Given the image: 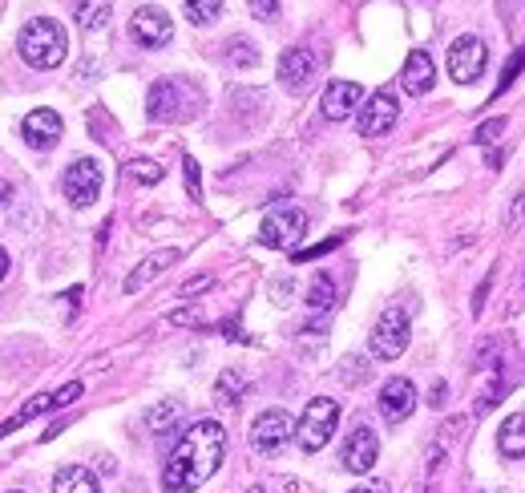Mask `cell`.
Instances as JSON below:
<instances>
[{
	"label": "cell",
	"mask_w": 525,
	"mask_h": 493,
	"mask_svg": "<svg viewBox=\"0 0 525 493\" xmlns=\"http://www.w3.org/2000/svg\"><path fill=\"white\" fill-rule=\"evenodd\" d=\"M223 453H227V429L219 421H194L178 437V445L162 469V489L166 493H194L198 485L215 477V469L223 465Z\"/></svg>",
	"instance_id": "1"
},
{
	"label": "cell",
	"mask_w": 525,
	"mask_h": 493,
	"mask_svg": "<svg viewBox=\"0 0 525 493\" xmlns=\"http://www.w3.org/2000/svg\"><path fill=\"white\" fill-rule=\"evenodd\" d=\"M17 49H21V57H25L33 69H57V65L65 61L69 37H65V29H61L53 17H33V21L21 29Z\"/></svg>",
	"instance_id": "2"
},
{
	"label": "cell",
	"mask_w": 525,
	"mask_h": 493,
	"mask_svg": "<svg viewBox=\"0 0 525 493\" xmlns=\"http://www.w3.org/2000/svg\"><path fill=\"white\" fill-rule=\"evenodd\" d=\"M336 425H340V405H336L332 397H311L307 409H303V417L295 421V441H299V449H303V453H320V449L332 441Z\"/></svg>",
	"instance_id": "3"
},
{
	"label": "cell",
	"mask_w": 525,
	"mask_h": 493,
	"mask_svg": "<svg viewBox=\"0 0 525 493\" xmlns=\"http://www.w3.org/2000/svg\"><path fill=\"white\" fill-rule=\"evenodd\" d=\"M61 190H65V199L85 211L97 203V194H101V166L93 158H73L65 166V178H61Z\"/></svg>",
	"instance_id": "4"
},
{
	"label": "cell",
	"mask_w": 525,
	"mask_h": 493,
	"mask_svg": "<svg viewBox=\"0 0 525 493\" xmlns=\"http://www.w3.org/2000/svg\"><path fill=\"white\" fill-rule=\"evenodd\" d=\"M307 235V215L299 207H279L263 219L259 227V243L263 247H275V251H291L299 239Z\"/></svg>",
	"instance_id": "5"
},
{
	"label": "cell",
	"mask_w": 525,
	"mask_h": 493,
	"mask_svg": "<svg viewBox=\"0 0 525 493\" xmlns=\"http://www.w3.org/2000/svg\"><path fill=\"white\" fill-rule=\"evenodd\" d=\"M485 61H489V49H485V41L473 37V33H465V37H457V41L449 45V73H453L457 85L477 81V77L485 73Z\"/></svg>",
	"instance_id": "6"
},
{
	"label": "cell",
	"mask_w": 525,
	"mask_h": 493,
	"mask_svg": "<svg viewBox=\"0 0 525 493\" xmlns=\"http://www.w3.org/2000/svg\"><path fill=\"white\" fill-rule=\"evenodd\" d=\"M368 348H372L376 360H396V356L408 348V316H404L400 308H388V312L376 320Z\"/></svg>",
	"instance_id": "7"
},
{
	"label": "cell",
	"mask_w": 525,
	"mask_h": 493,
	"mask_svg": "<svg viewBox=\"0 0 525 493\" xmlns=\"http://www.w3.org/2000/svg\"><path fill=\"white\" fill-rule=\"evenodd\" d=\"M130 37H134L142 49H166V45L174 41V21L166 17V9L142 5V9L130 17Z\"/></svg>",
	"instance_id": "8"
},
{
	"label": "cell",
	"mask_w": 525,
	"mask_h": 493,
	"mask_svg": "<svg viewBox=\"0 0 525 493\" xmlns=\"http://www.w3.org/2000/svg\"><path fill=\"white\" fill-rule=\"evenodd\" d=\"M291 437H295V421H291V413H283V409H267V413H259L255 425H251V445H255L259 453H279Z\"/></svg>",
	"instance_id": "9"
},
{
	"label": "cell",
	"mask_w": 525,
	"mask_h": 493,
	"mask_svg": "<svg viewBox=\"0 0 525 493\" xmlns=\"http://www.w3.org/2000/svg\"><path fill=\"white\" fill-rule=\"evenodd\" d=\"M396 118H400V106H396V97H392L388 89H376V93L368 97V102L360 106V114H356L364 138H380V134H388V130L396 126Z\"/></svg>",
	"instance_id": "10"
},
{
	"label": "cell",
	"mask_w": 525,
	"mask_h": 493,
	"mask_svg": "<svg viewBox=\"0 0 525 493\" xmlns=\"http://www.w3.org/2000/svg\"><path fill=\"white\" fill-rule=\"evenodd\" d=\"M315 69H320V57H315L307 45H295L279 57V85L287 93H303L315 81Z\"/></svg>",
	"instance_id": "11"
},
{
	"label": "cell",
	"mask_w": 525,
	"mask_h": 493,
	"mask_svg": "<svg viewBox=\"0 0 525 493\" xmlns=\"http://www.w3.org/2000/svg\"><path fill=\"white\" fill-rule=\"evenodd\" d=\"M412 409H416V388H412V380H408V376L384 380V388H380V417H384L388 425H400V421L412 417Z\"/></svg>",
	"instance_id": "12"
},
{
	"label": "cell",
	"mask_w": 525,
	"mask_h": 493,
	"mask_svg": "<svg viewBox=\"0 0 525 493\" xmlns=\"http://www.w3.org/2000/svg\"><path fill=\"white\" fill-rule=\"evenodd\" d=\"M360 106H364V89L356 81H332L324 89V102H320L328 122H348L352 114H360Z\"/></svg>",
	"instance_id": "13"
},
{
	"label": "cell",
	"mask_w": 525,
	"mask_h": 493,
	"mask_svg": "<svg viewBox=\"0 0 525 493\" xmlns=\"http://www.w3.org/2000/svg\"><path fill=\"white\" fill-rule=\"evenodd\" d=\"M376 457H380V441H376V433H372L368 425L352 429L348 441H344V449H340L344 469H348V473H368V469L376 465Z\"/></svg>",
	"instance_id": "14"
},
{
	"label": "cell",
	"mask_w": 525,
	"mask_h": 493,
	"mask_svg": "<svg viewBox=\"0 0 525 493\" xmlns=\"http://www.w3.org/2000/svg\"><path fill=\"white\" fill-rule=\"evenodd\" d=\"M61 130H65V122H61V114H53V110H33V114L21 122V138H25L33 150H53V146L61 142Z\"/></svg>",
	"instance_id": "15"
},
{
	"label": "cell",
	"mask_w": 525,
	"mask_h": 493,
	"mask_svg": "<svg viewBox=\"0 0 525 493\" xmlns=\"http://www.w3.org/2000/svg\"><path fill=\"white\" fill-rule=\"evenodd\" d=\"M433 81H437V65H433V57H429L425 49H412V53L404 57V69H400V85H404V93L420 97V93H429V89H433Z\"/></svg>",
	"instance_id": "16"
},
{
	"label": "cell",
	"mask_w": 525,
	"mask_h": 493,
	"mask_svg": "<svg viewBox=\"0 0 525 493\" xmlns=\"http://www.w3.org/2000/svg\"><path fill=\"white\" fill-rule=\"evenodd\" d=\"M178 106H182V85H178V81H158V85L150 89L146 110H150L154 122H174V118H182Z\"/></svg>",
	"instance_id": "17"
},
{
	"label": "cell",
	"mask_w": 525,
	"mask_h": 493,
	"mask_svg": "<svg viewBox=\"0 0 525 493\" xmlns=\"http://www.w3.org/2000/svg\"><path fill=\"white\" fill-rule=\"evenodd\" d=\"M170 263H178V251L174 247H166V251H154V255H146L134 271H130V279H126V295H134V291H142L150 279H158Z\"/></svg>",
	"instance_id": "18"
},
{
	"label": "cell",
	"mask_w": 525,
	"mask_h": 493,
	"mask_svg": "<svg viewBox=\"0 0 525 493\" xmlns=\"http://www.w3.org/2000/svg\"><path fill=\"white\" fill-rule=\"evenodd\" d=\"M53 493H101V489H97V477L85 465H65L53 477Z\"/></svg>",
	"instance_id": "19"
},
{
	"label": "cell",
	"mask_w": 525,
	"mask_h": 493,
	"mask_svg": "<svg viewBox=\"0 0 525 493\" xmlns=\"http://www.w3.org/2000/svg\"><path fill=\"white\" fill-rule=\"evenodd\" d=\"M497 449L505 457H525V413H513L505 417L501 433H497Z\"/></svg>",
	"instance_id": "20"
},
{
	"label": "cell",
	"mask_w": 525,
	"mask_h": 493,
	"mask_svg": "<svg viewBox=\"0 0 525 493\" xmlns=\"http://www.w3.org/2000/svg\"><path fill=\"white\" fill-rule=\"evenodd\" d=\"M110 0H77V9H73V17H77V25L81 29H89V33H97V29H105L110 25Z\"/></svg>",
	"instance_id": "21"
},
{
	"label": "cell",
	"mask_w": 525,
	"mask_h": 493,
	"mask_svg": "<svg viewBox=\"0 0 525 493\" xmlns=\"http://www.w3.org/2000/svg\"><path fill=\"white\" fill-rule=\"evenodd\" d=\"M332 304H336V279L328 271H315L307 287V312H328Z\"/></svg>",
	"instance_id": "22"
},
{
	"label": "cell",
	"mask_w": 525,
	"mask_h": 493,
	"mask_svg": "<svg viewBox=\"0 0 525 493\" xmlns=\"http://www.w3.org/2000/svg\"><path fill=\"white\" fill-rule=\"evenodd\" d=\"M182 13H186V21H190V25L206 29V25H215V21L223 17V0H186Z\"/></svg>",
	"instance_id": "23"
},
{
	"label": "cell",
	"mask_w": 525,
	"mask_h": 493,
	"mask_svg": "<svg viewBox=\"0 0 525 493\" xmlns=\"http://www.w3.org/2000/svg\"><path fill=\"white\" fill-rule=\"evenodd\" d=\"M243 388H247V380H243L235 368H227V372L219 376V384H215V401H219L223 409H235L239 397H243Z\"/></svg>",
	"instance_id": "24"
},
{
	"label": "cell",
	"mask_w": 525,
	"mask_h": 493,
	"mask_svg": "<svg viewBox=\"0 0 525 493\" xmlns=\"http://www.w3.org/2000/svg\"><path fill=\"white\" fill-rule=\"evenodd\" d=\"M227 65H235V69H255V65H259L255 41H251V37H231V41H227Z\"/></svg>",
	"instance_id": "25"
},
{
	"label": "cell",
	"mask_w": 525,
	"mask_h": 493,
	"mask_svg": "<svg viewBox=\"0 0 525 493\" xmlns=\"http://www.w3.org/2000/svg\"><path fill=\"white\" fill-rule=\"evenodd\" d=\"M53 409V397H33L17 417H9V421H0V437H9V433H17L21 425H29L33 417H41V413H49Z\"/></svg>",
	"instance_id": "26"
},
{
	"label": "cell",
	"mask_w": 525,
	"mask_h": 493,
	"mask_svg": "<svg viewBox=\"0 0 525 493\" xmlns=\"http://www.w3.org/2000/svg\"><path fill=\"white\" fill-rule=\"evenodd\" d=\"M178 417H182V401H174V397H170V401H162V405H154V409L146 413V425H150L154 433H166Z\"/></svg>",
	"instance_id": "27"
},
{
	"label": "cell",
	"mask_w": 525,
	"mask_h": 493,
	"mask_svg": "<svg viewBox=\"0 0 525 493\" xmlns=\"http://www.w3.org/2000/svg\"><path fill=\"white\" fill-rule=\"evenodd\" d=\"M501 384H505V360H497V364H493V380H489V384H485V392H481L477 413H489V409L501 401Z\"/></svg>",
	"instance_id": "28"
},
{
	"label": "cell",
	"mask_w": 525,
	"mask_h": 493,
	"mask_svg": "<svg viewBox=\"0 0 525 493\" xmlns=\"http://www.w3.org/2000/svg\"><path fill=\"white\" fill-rule=\"evenodd\" d=\"M126 174H130L138 186H154V182H162V166L150 162V158H134V162L126 166Z\"/></svg>",
	"instance_id": "29"
},
{
	"label": "cell",
	"mask_w": 525,
	"mask_h": 493,
	"mask_svg": "<svg viewBox=\"0 0 525 493\" xmlns=\"http://www.w3.org/2000/svg\"><path fill=\"white\" fill-rule=\"evenodd\" d=\"M344 243V235H332V239H324V243H315V247H303V251H291V259L295 263H307V259H320V255H328L332 247H340Z\"/></svg>",
	"instance_id": "30"
},
{
	"label": "cell",
	"mask_w": 525,
	"mask_h": 493,
	"mask_svg": "<svg viewBox=\"0 0 525 493\" xmlns=\"http://www.w3.org/2000/svg\"><path fill=\"white\" fill-rule=\"evenodd\" d=\"M525 69V45L521 49H513V57H509V65H505V73H501V81H497V93H505V85H513V77Z\"/></svg>",
	"instance_id": "31"
},
{
	"label": "cell",
	"mask_w": 525,
	"mask_h": 493,
	"mask_svg": "<svg viewBox=\"0 0 525 493\" xmlns=\"http://www.w3.org/2000/svg\"><path fill=\"white\" fill-rule=\"evenodd\" d=\"M81 392H85V388H81V380H69V384H61V388L53 392V409H65V405H73V401L81 397Z\"/></svg>",
	"instance_id": "32"
},
{
	"label": "cell",
	"mask_w": 525,
	"mask_h": 493,
	"mask_svg": "<svg viewBox=\"0 0 525 493\" xmlns=\"http://www.w3.org/2000/svg\"><path fill=\"white\" fill-rule=\"evenodd\" d=\"M501 130H505V122H501V118H489V122H485V126L477 130V146H493Z\"/></svg>",
	"instance_id": "33"
},
{
	"label": "cell",
	"mask_w": 525,
	"mask_h": 493,
	"mask_svg": "<svg viewBox=\"0 0 525 493\" xmlns=\"http://www.w3.org/2000/svg\"><path fill=\"white\" fill-rule=\"evenodd\" d=\"M182 170H186V190H190V199H202V186H198V162H194V158H182Z\"/></svg>",
	"instance_id": "34"
},
{
	"label": "cell",
	"mask_w": 525,
	"mask_h": 493,
	"mask_svg": "<svg viewBox=\"0 0 525 493\" xmlns=\"http://www.w3.org/2000/svg\"><path fill=\"white\" fill-rule=\"evenodd\" d=\"M251 5V13L259 17V21H271L275 13H279V0H247Z\"/></svg>",
	"instance_id": "35"
},
{
	"label": "cell",
	"mask_w": 525,
	"mask_h": 493,
	"mask_svg": "<svg viewBox=\"0 0 525 493\" xmlns=\"http://www.w3.org/2000/svg\"><path fill=\"white\" fill-rule=\"evenodd\" d=\"M206 287H210V275H198V279L182 283V300H190V295H198V291H206Z\"/></svg>",
	"instance_id": "36"
},
{
	"label": "cell",
	"mask_w": 525,
	"mask_h": 493,
	"mask_svg": "<svg viewBox=\"0 0 525 493\" xmlns=\"http://www.w3.org/2000/svg\"><path fill=\"white\" fill-rule=\"evenodd\" d=\"M170 324H178V328H190V324H198V316H194L190 308H182V312H170Z\"/></svg>",
	"instance_id": "37"
},
{
	"label": "cell",
	"mask_w": 525,
	"mask_h": 493,
	"mask_svg": "<svg viewBox=\"0 0 525 493\" xmlns=\"http://www.w3.org/2000/svg\"><path fill=\"white\" fill-rule=\"evenodd\" d=\"M445 397H449V388H445V384H433V392H429V405H433V409H441V405H445Z\"/></svg>",
	"instance_id": "38"
},
{
	"label": "cell",
	"mask_w": 525,
	"mask_h": 493,
	"mask_svg": "<svg viewBox=\"0 0 525 493\" xmlns=\"http://www.w3.org/2000/svg\"><path fill=\"white\" fill-rule=\"evenodd\" d=\"M348 493H388V485L376 481V485H356V489H348Z\"/></svg>",
	"instance_id": "39"
},
{
	"label": "cell",
	"mask_w": 525,
	"mask_h": 493,
	"mask_svg": "<svg viewBox=\"0 0 525 493\" xmlns=\"http://www.w3.org/2000/svg\"><path fill=\"white\" fill-rule=\"evenodd\" d=\"M9 199H13V186H9V182H0V211H5Z\"/></svg>",
	"instance_id": "40"
},
{
	"label": "cell",
	"mask_w": 525,
	"mask_h": 493,
	"mask_svg": "<svg viewBox=\"0 0 525 493\" xmlns=\"http://www.w3.org/2000/svg\"><path fill=\"white\" fill-rule=\"evenodd\" d=\"M5 271H9V259H5V251H0V279H5Z\"/></svg>",
	"instance_id": "41"
},
{
	"label": "cell",
	"mask_w": 525,
	"mask_h": 493,
	"mask_svg": "<svg viewBox=\"0 0 525 493\" xmlns=\"http://www.w3.org/2000/svg\"><path fill=\"white\" fill-rule=\"evenodd\" d=\"M247 493H267V489H259V485H255V489H247Z\"/></svg>",
	"instance_id": "42"
}]
</instances>
